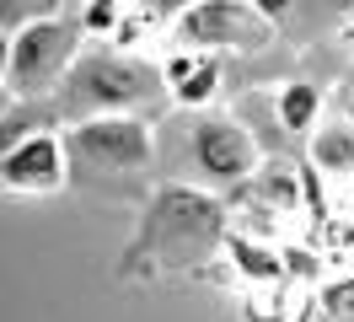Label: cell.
Masks as SVG:
<instances>
[{"label":"cell","mask_w":354,"mask_h":322,"mask_svg":"<svg viewBox=\"0 0 354 322\" xmlns=\"http://www.w3.org/2000/svg\"><path fill=\"white\" fill-rule=\"evenodd\" d=\"M221 199H209L199 188H161L151 199V210L140 220L124 269L145 274V269H199L204 258L221 247Z\"/></svg>","instance_id":"obj_1"},{"label":"cell","mask_w":354,"mask_h":322,"mask_svg":"<svg viewBox=\"0 0 354 322\" xmlns=\"http://www.w3.org/2000/svg\"><path fill=\"white\" fill-rule=\"evenodd\" d=\"M167 91V70L145 64L140 54L124 48H81V60L70 64V75L54 86V102L70 124L91 113H140Z\"/></svg>","instance_id":"obj_2"},{"label":"cell","mask_w":354,"mask_h":322,"mask_svg":"<svg viewBox=\"0 0 354 322\" xmlns=\"http://www.w3.org/2000/svg\"><path fill=\"white\" fill-rule=\"evenodd\" d=\"M81 43H86V21L81 17H59V11H44V17L22 21L11 33V91L17 97H44L70 75V64L81 60Z\"/></svg>","instance_id":"obj_3"},{"label":"cell","mask_w":354,"mask_h":322,"mask_svg":"<svg viewBox=\"0 0 354 322\" xmlns=\"http://www.w3.org/2000/svg\"><path fill=\"white\" fill-rule=\"evenodd\" d=\"M70 167L91 172H140L156 156V129L140 113H91L65 129Z\"/></svg>","instance_id":"obj_4"},{"label":"cell","mask_w":354,"mask_h":322,"mask_svg":"<svg viewBox=\"0 0 354 322\" xmlns=\"http://www.w3.org/2000/svg\"><path fill=\"white\" fill-rule=\"evenodd\" d=\"M172 38L209 54H258L274 43V17L258 11V0H194L172 21Z\"/></svg>","instance_id":"obj_5"},{"label":"cell","mask_w":354,"mask_h":322,"mask_svg":"<svg viewBox=\"0 0 354 322\" xmlns=\"http://www.w3.org/2000/svg\"><path fill=\"white\" fill-rule=\"evenodd\" d=\"M188 150H194V167L209 177V183H247L263 167V150H258V134L225 113H204L194 134H188Z\"/></svg>","instance_id":"obj_6"},{"label":"cell","mask_w":354,"mask_h":322,"mask_svg":"<svg viewBox=\"0 0 354 322\" xmlns=\"http://www.w3.org/2000/svg\"><path fill=\"white\" fill-rule=\"evenodd\" d=\"M65 177H70V150L65 134H54V129H32L0 156V188L11 193H59Z\"/></svg>","instance_id":"obj_7"},{"label":"cell","mask_w":354,"mask_h":322,"mask_svg":"<svg viewBox=\"0 0 354 322\" xmlns=\"http://www.w3.org/2000/svg\"><path fill=\"white\" fill-rule=\"evenodd\" d=\"M161 70H167V91H172L177 107H204L221 91V60L209 48H183L177 43V54Z\"/></svg>","instance_id":"obj_8"},{"label":"cell","mask_w":354,"mask_h":322,"mask_svg":"<svg viewBox=\"0 0 354 322\" xmlns=\"http://www.w3.org/2000/svg\"><path fill=\"white\" fill-rule=\"evenodd\" d=\"M306 156L317 161V172H328V177H354V124H349V118L317 124V129H311Z\"/></svg>","instance_id":"obj_9"},{"label":"cell","mask_w":354,"mask_h":322,"mask_svg":"<svg viewBox=\"0 0 354 322\" xmlns=\"http://www.w3.org/2000/svg\"><path fill=\"white\" fill-rule=\"evenodd\" d=\"M317 113H322V91H317L311 81L279 86V97H274V118H279L285 134H306V129H317Z\"/></svg>","instance_id":"obj_10"},{"label":"cell","mask_w":354,"mask_h":322,"mask_svg":"<svg viewBox=\"0 0 354 322\" xmlns=\"http://www.w3.org/2000/svg\"><path fill=\"white\" fill-rule=\"evenodd\" d=\"M247 204H263V210H295V204H301V183H295V172L258 167L252 188H247Z\"/></svg>","instance_id":"obj_11"},{"label":"cell","mask_w":354,"mask_h":322,"mask_svg":"<svg viewBox=\"0 0 354 322\" xmlns=\"http://www.w3.org/2000/svg\"><path fill=\"white\" fill-rule=\"evenodd\" d=\"M231 258L242 263V274H258V279H274V274H279V258L263 253V247H252V242H231Z\"/></svg>","instance_id":"obj_12"},{"label":"cell","mask_w":354,"mask_h":322,"mask_svg":"<svg viewBox=\"0 0 354 322\" xmlns=\"http://www.w3.org/2000/svg\"><path fill=\"white\" fill-rule=\"evenodd\" d=\"M124 6H140V11H151V17H172L177 21L194 0H124Z\"/></svg>","instance_id":"obj_13"},{"label":"cell","mask_w":354,"mask_h":322,"mask_svg":"<svg viewBox=\"0 0 354 322\" xmlns=\"http://www.w3.org/2000/svg\"><path fill=\"white\" fill-rule=\"evenodd\" d=\"M290 6H301V0H258V11H263V17H274V21L285 17Z\"/></svg>","instance_id":"obj_14"},{"label":"cell","mask_w":354,"mask_h":322,"mask_svg":"<svg viewBox=\"0 0 354 322\" xmlns=\"http://www.w3.org/2000/svg\"><path fill=\"white\" fill-rule=\"evenodd\" d=\"M11 107H17V91H11V81H0V124L11 118Z\"/></svg>","instance_id":"obj_15"},{"label":"cell","mask_w":354,"mask_h":322,"mask_svg":"<svg viewBox=\"0 0 354 322\" xmlns=\"http://www.w3.org/2000/svg\"><path fill=\"white\" fill-rule=\"evenodd\" d=\"M11 75V33H0V81Z\"/></svg>","instance_id":"obj_16"},{"label":"cell","mask_w":354,"mask_h":322,"mask_svg":"<svg viewBox=\"0 0 354 322\" xmlns=\"http://www.w3.org/2000/svg\"><path fill=\"white\" fill-rule=\"evenodd\" d=\"M86 6H91V0H54V11H70V17H81Z\"/></svg>","instance_id":"obj_17"},{"label":"cell","mask_w":354,"mask_h":322,"mask_svg":"<svg viewBox=\"0 0 354 322\" xmlns=\"http://www.w3.org/2000/svg\"><path fill=\"white\" fill-rule=\"evenodd\" d=\"M344 118L354 124V86H349V97H344Z\"/></svg>","instance_id":"obj_18"},{"label":"cell","mask_w":354,"mask_h":322,"mask_svg":"<svg viewBox=\"0 0 354 322\" xmlns=\"http://www.w3.org/2000/svg\"><path fill=\"white\" fill-rule=\"evenodd\" d=\"M349 193H354V177H349Z\"/></svg>","instance_id":"obj_19"}]
</instances>
